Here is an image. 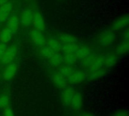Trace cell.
I'll return each instance as SVG.
<instances>
[{"mask_svg": "<svg viewBox=\"0 0 129 116\" xmlns=\"http://www.w3.org/2000/svg\"><path fill=\"white\" fill-rule=\"evenodd\" d=\"M116 41V35L111 29L102 31L98 37V42L103 47H109L113 45Z\"/></svg>", "mask_w": 129, "mask_h": 116, "instance_id": "cell-1", "label": "cell"}, {"mask_svg": "<svg viewBox=\"0 0 129 116\" xmlns=\"http://www.w3.org/2000/svg\"><path fill=\"white\" fill-rule=\"evenodd\" d=\"M129 23V17L128 14H123L116 18L112 23V29L114 31H121L128 27Z\"/></svg>", "mask_w": 129, "mask_h": 116, "instance_id": "cell-2", "label": "cell"}, {"mask_svg": "<svg viewBox=\"0 0 129 116\" xmlns=\"http://www.w3.org/2000/svg\"><path fill=\"white\" fill-rule=\"evenodd\" d=\"M87 79V74L82 70H74L72 74L67 78V82L71 85H78L82 83Z\"/></svg>", "mask_w": 129, "mask_h": 116, "instance_id": "cell-3", "label": "cell"}, {"mask_svg": "<svg viewBox=\"0 0 129 116\" xmlns=\"http://www.w3.org/2000/svg\"><path fill=\"white\" fill-rule=\"evenodd\" d=\"M17 54V48L16 45H11L6 48L3 56L1 58V61L4 64H9L13 62Z\"/></svg>", "mask_w": 129, "mask_h": 116, "instance_id": "cell-4", "label": "cell"}, {"mask_svg": "<svg viewBox=\"0 0 129 116\" xmlns=\"http://www.w3.org/2000/svg\"><path fill=\"white\" fill-rule=\"evenodd\" d=\"M75 90L73 87L67 86L63 88L60 93V100L61 103L65 106H70V102L73 99V97L75 94Z\"/></svg>", "mask_w": 129, "mask_h": 116, "instance_id": "cell-5", "label": "cell"}, {"mask_svg": "<svg viewBox=\"0 0 129 116\" xmlns=\"http://www.w3.org/2000/svg\"><path fill=\"white\" fill-rule=\"evenodd\" d=\"M84 103V97L81 92H75L73 99L70 102V106L74 111H79L82 108Z\"/></svg>", "mask_w": 129, "mask_h": 116, "instance_id": "cell-6", "label": "cell"}, {"mask_svg": "<svg viewBox=\"0 0 129 116\" xmlns=\"http://www.w3.org/2000/svg\"><path fill=\"white\" fill-rule=\"evenodd\" d=\"M34 27L36 29L39 31H43L45 29V23L43 17V15L39 11H36L33 13V22Z\"/></svg>", "mask_w": 129, "mask_h": 116, "instance_id": "cell-7", "label": "cell"}, {"mask_svg": "<svg viewBox=\"0 0 129 116\" xmlns=\"http://www.w3.org/2000/svg\"><path fill=\"white\" fill-rule=\"evenodd\" d=\"M30 38L33 44H35L36 46H43L45 44V39L44 35H42V32L39 30H37L36 29H33L30 31L29 33Z\"/></svg>", "mask_w": 129, "mask_h": 116, "instance_id": "cell-8", "label": "cell"}, {"mask_svg": "<svg viewBox=\"0 0 129 116\" xmlns=\"http://www.w3.org/2000/svg\"><path fill=\"white\" fill-rule=\"evenodd\" d=\"M51 81L54 85L58 89L63 90L67 86V81L65 77L60 75L58 72H54L51 75Z\"/></svg>", "mask_w": 129, "mask_h": 116, "instance_id": "cell-9", "label": "cell"}, {"mask_svg": "<svg viewBox=\"0 0 129 116\" xmlns=\"http://www.w3.org/2000/svg\"><path fill=\"white\" fill-rule=\"evenodd\" d=\"M17 72V65L15 63H11L8 64L3 72V79L5 81H10L14 78Z\"/></svg>", "mask_w": 129, "mask_h": 116, "instance_id": "cell-10", "label": "cell"}, {"mask_svg": "<svg viewBox=\"0 0 129 116\" xmlns=\"http://www.w3.org/2000/svg\"><path fill=\"white\" fill-rule=\"evenodd\" d=\"M13 5L11 2H7L0 6V23L6 21L12 11Z\"/></svg>", "mask_w": 129, "mask_h": 116, "instance_id": "cell-11", "label": "cell"}, {"mask_svg": "<svg viewBox=\"0 0 129 116\" xmlns=\"http://www.w3.org/2000/svg\"><path fill=\"white\" fill-rule=\"evenodd\" d=\"M33 13L30 9H24L20 16V23L23 26L27 27L29 25L32 24L33 22Z\"/></svg>", "mask_w": 129, "mask_h": 116, "instance_id": "cell-12", "label": "cell"}, {"mask_svg": "<svg viewBox=\"0 0 129 116\" xmlns=\"http://www.w3.org/2000/svg\"><path fill=\"white\" fill-rule=\"evenodd\" d=\"M107 74V69L105 68H100L94 70H90L87 75V79L88 81H96L104 77Z\"/></svg>", "mask_w": 129, "mask_h": 116, "instance_id": "cell-13", "label": "cell"}, {"mask_svg": "<svg viewBox=\"0 0 129 116\" xmlns=\"http://www.w3.org/2000/svg\"><path fill=\"white\" fill-rule=\"evenodd\" d=\"M8 21V29H10V31L12 32V34H15L18 29L20 26V19L16 14H13L11 16Z\"/></svg>", "mask_w": 129, "mask_h": 116, "instance_id": "cell-14", "label": "cell"}, {"mask_svg": "<svg viewBox=\"0 0 129 116\" xmlns=\"http://www.w3.org/2000/svg\"><path fill=\"white\" fill-rule=\"evenodd\" d=\"M118 62V57L116 54L110 53L104 57V66L106 68H113L114 67Z\"/></svg>", "mask_w": 129, "mask_h": 116, "instance_id": "cell-15", "label": "cell"}, {"mask_svg": "<svg viewBox=\"0 0 129 116\" xmlns=\"http://www.w3.org/2000/svg\"><path fill=\"white\" fill-rule=\"evenodd\" d=\"M129 50V42L127 40H122L116 47V55L124 56L128 54Z\"/></svg>", "mask_w": 129, "mask_h": 116, "instance_id": "cell-16", "label": "cell"}, {"mask_svg": "<svg viewBox=\"0 0 129 116\" xmlns=\"http://www.w3.org/2000/svg\"><path fill=\"white\" fill-rule=\"evenodd\" d=\"M75 54H76L77 59L82 60L83 58L91 54V49L88 46H86V45L79 47L77 51L75 52Z\"/></svg>", "mask_w": 129, "mask_h": 116, "instance_id": "cell-17", "label": "cell"}, {"mask_svg": "<svg viewBox=\"0 0 129 116\" xmlns=\"http://www.w3.org/2000/svg\"><path fill=\"white\" fill-rule=\"evenodd\" d=\"M59 40L63 44L68 43H76L78 41L77 37L70 33H60L59 35Z\"/></svg>", "mask_w": 129, "mask_h": 116, "instance_id": "cell-18", "label": "cell"}, {"mask_svg": "<svg viewBox=\"0 0 129 116\" xmlns=\"http://www.w3.org/2000/svg\"><path fill=\"white\" fill-rule=\"evenodd\" d=\"M47 44H48V47L51 48L54 53L60 51L62 48V45L60 42L54 38H49Z\"/></svg>", "mask_w": 129, "mask_h": 116, "instance_id": "cell-19", "label": "cell"}, {"mask_svg": "<svg viewBox=\"0 0 129 116\" xmlns=\"http://www.w3.org/2000/svg\"><path fill=\"white\" fill-rule=\"evenodd\" d=\"M104 56L102 55H97L95 59L94 60L93 63H91V66L88 68L89 71L90 70H94V69H100L102 68L104 66Z\"/></svg>", "mask_w": 129, "mask_h": 116, "instance_id": "cell-20", "label": "cell"}, {"mask_svg": "<svg viewBox=\"0 0 129 116\" xmlns=\"http://www.w3.org/2000/svg\"><path fill=\"white\" fill-rule=\"evenodd\" d=\"M48 60H49V64L53 67H57L60 65H61L62 63L63 62V56L58 53H54L53 56L50 59H48Z\"/></svg>", "mask_w": 129, "mask_h": 116, "instance_id": "cell-21", "label": "cell"}, {"mask_svg": "<svg viewBox=\"0 0 129 116\" xmlns=\"http://www.w3.org/2000/svg\"><path fill=\"white\" fill-rule=\"evenodd\" d=\"M12 35L13 34L10 31V29H8V28H5L0 32V42L2 43L7 44L11 41Z\"/></svg>", "mask_w": 129, "mask_h": 116, "instance_id": "cell-22", "label": "cell"}, {"mask_svg": "<svg viewBox=\"0 0 129 116\" xmlns=\"http://www.w3.org/2000/svg\"><path fill=\"white\" fill-rule=\"evenodd\" d=\"M79 45L77 43H68L64 44V45L62 46L61 50L64 52V54H73L77 51Z\"/></svg>", "mask_w": 129, "mask_h": 116, "instance_id": "cell-23", "label": "cell"}, {"mask_svg": "<svg viewBox=\"0 0 129 116\" xmlns=\"http://www.w3.org/2000/svg\"><path fill=\"white\" fill-rule=\"evenodd\" d=\"M73 71H74V69L71 66H70V65H65V66H62L60 67L58 72L60 75H62L63 77H65L67 79L68 76H70L72 74V72Z\"/></svg>", "mask_w": 129, "mask_h": 116, "instance_id": "cell-24", "label": "cell"}, {"mask_svg": "<svg viewBox=\"0 0 129 116\" xmlns=\"http://www.w3.org/2000/svg\"><path fill=\"white\" fill-rule=\"evenodd\" d=\"M63 62L66 63L67 65L71 66L76 63L78 59L75 53H73V54H65L64 56H63Z\"/></svg>", "mask_w": 129, "mask_h": 116, "instance_id": "cell-25", "label": "cell"}, {"mask_svg": "<svg viewBox=\"0 0 129 116\" xmlns=\"http://www.w3.org/2000/svg\"><path fill=\"white\" fill-rule=\"evenodd\" d=\"M97 55L95 54H90L89 56L83 58L82 60H81V66H82L85 68H89L91 65V63H93L94 60L95 59Z\"/></svg>", "mask_w": 129, "mask_h": 116, "instance_id": "cell-26", "label": "cell"}, {"mask_svg": "<svg viewBox=\"0 0 129 116\" xmlns=\"http://www.w3.org/2000/svg\"><path fill=\"white\" fill-rule=\"evenodd\" d=\"M54 54V52L49 48L48 47H43L41 50H40V55L43 57V58H46V59H50L53 54Z\"/></svg>", "mask_w": 129, "mask_h": 116, "instance_id": "cell-27", "label": "cell"}, {"mask_svg": "<svg viewBox=\"0 0 129 116\" xmlns=\"http://www.w3.org/2000/svg\"><path fill=\"white\" fill-rule=\"evenodd\" d=\"M10 104V97L6 94L0 95V109H5L9 106Z\"/></svg>", "mask_w": 129, "mask_h": 116, "instance_id": "cell-28", "label": "cell"}, {"mask_svg": "<svg viewBox=\"0 0 129 116\" xmlns=\"http://www.w3.org/2000/svg\"><path fill=\"white\" fill-rule=\"evenodd\" d=\"M111 116H128V112L126 109H119L114 111Z\"/></svg>", "mask_w": 129, "mask_h": 116, "instance_id": "cell-29", "label": "cell"}, {"mask_svg": "<svg viewBox=\"0 0 129 116\" xmlns=\"http://www.w3.org/2000/svg\"><path fill=\"white\" fill-rule=\"evenodd\" d=\"M3 116H14V112L10 106H8V107L4 109Z\"/></svg>", "mask_w": 129, "mask_h": 116, "instance_id": "cell-30", "label": "cell"}, {"mask_svg": "<svg viewBox=\"0 0 129 116\" xmlns=\"http://www.w3.org/2000/svg\"><path fill=\"white\" fill-rule=\"evenodd\" d=\"M7 47H6V44H4V43H2L0 42V60L2 58V57L3 56L5 50H6Z\"/></svg>", "mask_w": 129, "mask_h": 116, "instance_id": "cell-31", "label": "cell"}, {"mask_svg": "<svg viewBox=\"0 0 129 116\" xmlns=\"http://www.w3.org/2000/svg\"><path fill=\"white\" fill-rule=\"evenodd\" d=\"M129 39V30L128 29H125V30L123 32V40H127L128 41Z\"/></svg>", "mask_w": 129, "mask_h": 116, "instance_id": "cell-32", "label": "cell"}, {"mask_svg": "<svg viewBox=\"0 0 129 116\" xmlns=\"http://www.w3.org/2000/svg\"><path fill=\"white\" fill-rule=\"evenodd\" d=\"M78 116H96L95 115H94L93 113H91V112H82V113H80Z\"/></svg>", "mask_w": 129, "mask_h": 116, "instance_id": "cell-33", "label": "cell"}, {"mask_svg": "<svg viewBox=\"0 0 129 116\" xmlns=\"http://www.w3.org/2000/svg\"><path fill=\"white\" fill-rule=\"evenodd\" d=\"M7 2H8V0H0V6L7 3Z\"/></svg>", "mask_w": 129, "mask_h": 116, "instance_id": "cell-34", "label": "cell"}]
</instances>
